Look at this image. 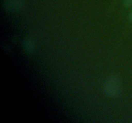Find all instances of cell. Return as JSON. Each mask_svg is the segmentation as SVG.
<instances>
[{"label":"cell","mask_w":132,"mask_h":123,"mask_svg":"<svg viewBox=\"0 0 132 123\" xmlns=\"http://www.w3.org/2000/svg\"><path fill=\"white\" fill-rule=\"evenodd\" d=\"M104 90L107 96L110 97H116L118 96L121 90L119 79L116 76L111 77L106 82Z\"/></svg>","instance_id":"cell-1"},{"label":"cell","mask_w":132,"mask_h":123,"mask_svg":"<svg viewBox=\"0 0 132 123\" xmlns=\"http://www.w3.org/2000/svg\"><path fill=\"white\" fill-rule=\"evenodd\" d=\"M22 5V0H9L7 2V6L10 7V8L17 9L21 7Z\"/></svg>","instance_id":"cell-2"},{"label":"cell","mask_w":132,"mask_h":123,"mask_svg":"<svg viewBox=\"0 0 132 123\" xmlns=\"http://www.w3.org/2000/svg\"><path fill=\"white\" fill-rule=\"evenodd\" d=\"M125 6L126 8H130L132 6V0H125Z\"/></svg>","instance_id":"cell-3"},{"label":"cell","mask_w":132,"mask_h":123,"mask_svg":"<svg viewBox=\"0 0 132 123\" xmlns=\"http://www.w3.org/2000/svg\"><path fill=\"white\" fill-rule=\"evenodd\" d=\"M129 19H130V21L132 22V10H131V13H130V15H129Z\"/></svg>","instance_id":"cell-4"}]
</instances>
